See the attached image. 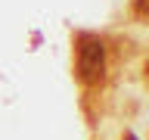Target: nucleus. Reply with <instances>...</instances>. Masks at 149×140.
Returning a JSON list of instances; mask_svg holds the SVG:
<instances>
[{
    "instance_id": "f257e3e1",
    "label": "nucleus",
    "mask_w": 149,
    "mask_h": 140,
    "mask_svg": "<svg viewBox=\"0 0 149 140\" xmlns=\"http://www.w3.org/2000/svg\"><path fill=\"white\" fill-rule=\"evenodd\" d=\"M78 78L87 87H96L106 78V44L87 31L78 34Z\"/></svg>"
},
{
    "instance_id": "f03ea898",
    "label": "nucleus",
    "mask_w": 149,
    "mask_h": 140,
    "mask_svg": "<svg viewBox=\"0 0 149 140\" xmlns=\"http://www.w3.org/2000/svg\"><path fill=\"white\" fill-rule=\"evenodd\" d=\"M137 16L146 19V0H137Z\"/></svg>"
},
{
    "instance_id": "7ed1b4c3",
    "label": "nucleus",
    "mask_w": 149,
    "mask_h": 140,
    "mask_svg": "<svg viewBox=\"0 0 149 140\" xmlns=\"http://www.w3.org/2000/svg\"><path fill=\"white\" fill-rule=\"evenodd\" d=\"M121 140H140V137L134 134V131H124V137H121Z\"/></svg>"
}]
</instances>
